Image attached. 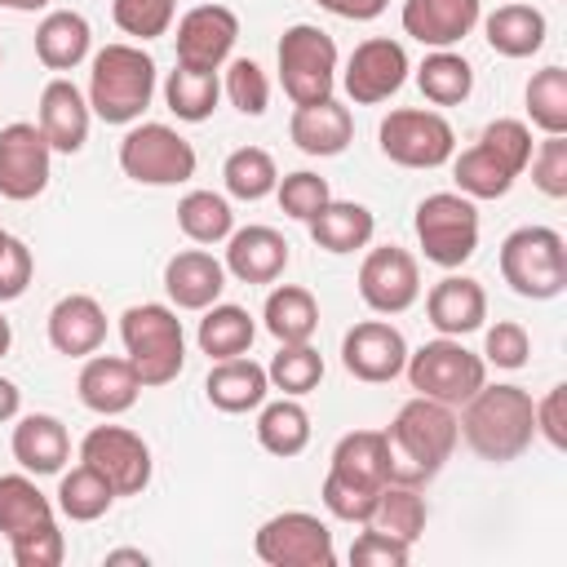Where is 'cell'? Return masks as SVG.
Instances as JSON below:
<instances>
[{
  "label": "cell",
  "mask_w": 567,
  "mask_h": 567,
  "mask_svg": "<svg viewBox=\"0 0 567 567\" xmlns=\"http://www.w3.org/2000/svg\"><path fill=\"white\" fill-rule=\"evenodd\" d=\"M456 439H461V425L452 416L447 403L439 399H408L390 430H385V443H390V483H408V487H421L430 483L447 456L456 452Z\"/></svg>",
  "instance_id": "6da1fadb"
},
{
  "label": "cell",
  "mask_w": 567,
  "mask_h": 567,
  "mask_svg": "<svg viewBox=\"0 0 567 567\" xmlns=\"http://www.w3.org/2000/svg\"><path fill=\"white\" fill-rule=\"evenodd\" d=\"M461 434L470 443L474 456L505 465L514 456H523L536 439V416H532V394L523 385H478L465 399L461 412Z\"/></svg>",
  "instance_id": "7a4b0ae2"
},
{
  "label": "cell",
  "mask_w": 567,
  "mask_h": 567,
  "mask_svg": "<svg viewBox=\"0 0 567 567\" xmlns=\"http://www.w3.org/2000/svg\"><path fill=\"white\" fill-rule=\"evenodd\" d=\"M155 97V62L142 44H106L93 53L89 111L106 124H133Z\"/></svg>",
  "instance_id": "3957f363"
},
{
  "label": "cell",
  "mask_w": 567,
  "mask_h": 567,
  "mask_svg": "<svg viewBox=\"0 0 567 567\" xmlns=\"http://www.w3.org/2000/svg\"><path fill=\"white\" fill-rule=\"evenodd\" d=\"M120 337L142 385H168L186 368V332L173 306L142 301L120 315Z\"/></svg>",
  "instance_id": "277c9868"
},
{
  "label": "cell",
  "mask_w": 567,
  "mask_h": 567,
  "mask_svg": "<svg viewBox=\"0 0 567 567\" xmlns=\"http://www.w3.org/2000/svg\"><path fill=\"white\" fill-rule=\"evenodd\" d=\"M501 275L518 297L549 301L567 288V244L549 226H518L501 244Z\"/></svg>",
  "instance_id": "5b68a950"
},
{
  "label": "cell",
  "mask_w": 567,
  "mask_h": 567,
  "mask_svg": "<svg viewBox=\"0 0 567 567\" xmlns=\"http://www.w3.org/2000/svg\"><path fill=\"white\" fill-rule=\"evenodd\" d=\"M403 372H408V381H412L416 394L439 399V403H447V408L465 403V399L487 381L483 354L465 350L461 337H434V341H425L421 350L408 354Z\"/></svg>",
  "instance_id": "8992f818"
},
{
  "label": "cell",
  "mask_w": 567,
  "mask_h": 567,
  "mask_svg": "<svg viewBox=\"0 0 567 567\" xmlns=\"http://www.w3.org/2000/svg\"><path fill=\"white\" fill-rule=\"evenodd\" d=\"M416 239L425 248V261L456 270L478 248V208L461 190H434L416 204Z\"/></svg>",
  "instance_id": "52a82bcc"
},
{
  "label": "cell",
  "mask_w": 567,
  "mask_h": 567,
  "mask_svg": "<svg viewBox=\"0 0 567 567\" xmlns=\"http://www.w3.org/2000/svg\"><path fill=\"white\" fill-rule=\"evenodd\" d=\"M195 146L168 124H133L120 142V168L137 186H177L195 177Z\"/></svg>",
  "instance_id": "ba28073f"
},
{
  "label": "cell",
  "mask_w": 567,
  "mask_h": 567,
  "mask_svg": "<svg viewBox=\"0 0 567 567\" xmlns=\"http://www.w3.org/2000/svg\"><path fill=\"white\" fill-rule=\"evenodd\" d=\"M279 80H284V93L297 106L332 97V84H337V44H332V35L310 27V22L288 27L284 40H279Z\"/></svg>",
  "instance_id": "9c48e42d"
},
{
  "label": "cell",
  "mask_w": 567,
  "mask_h": 567,
  "mask_svg": "<svg viewBox=\"0 0 567 567\" xmlns=\"http://www.w3.org/2000/svg\"><path fill=\"white\" fill-rule=\"evenodd\" d=\"M377 137H381V155L394 159V164H403V168H439L456 151L452 124L439 111H416V106L390 111L381 120V133Z\"/></svg>",
  "instance_id": "30bf717a"
},
{
  "label": "cell",
  "mask_w": 567,
  "mask_h": 567,
  "mask_svg": "<svg viewBox=\"0 0 567 567\" xmlns=\"http://www.w3.org/2000/svg\"><path fill=\"white\" fill-rule=\"evenodd\" d=\"M252 549L270 567H332L337 563L328 523L315 518V514H306V509H288V514L266 518L257 527Z\"/></svg>",
  "instance_id": "8fae6325"
},
{
  "label": "cell",
  "mask_w": 567,
  "mask_h": 567,
  "mask_svg": "<svg viewBox=\"0 0 567 567\" xmlns=\"http://www.w3.org/2000/svg\"><path fill=\"white\" fill-rule=\"evenodd\" d=\"M80 461L93 465L115 487V496H137L151 483V447L124 425H93L80 443Z\"/></svg>",
  "instance_id": "7c38bea8"
},
{
  "label": "cell",
  "mask_w": 567,
  "mask_h": 567,
  "mask_svg": "<svg viewBox=\"0 0 567 567\" xmlns=\"http://www.w3.org/2000/svg\"><path fill=\"white\" fill-rule=\"evenodd\" d=\"M53 146L40 133V124L13 120L0 128V195L4 199H35L49 186Z\"/></svg>",
  "instance_id": "4fadbf2b"
},
{
  "label": "cell",
  "mask_w": 567,
  "mask_h": 567,
  "mask_svg": "<svg viewBox=\"0 0 567 567\" xmlns=\"http://www.w3.org/2000/svg\"><path fill=\"white\" fill-rule=\"evenodd\" d=\"M359 297L368 301V310L377 315H403L416 297H421V270L416 257L399 244L372 248L359 261Z\"/></svg>",
  "instance_id": "5bb4252c"
},
{
  "label": "cell",
  "mask_w": 567,
  "mask_h": 567,
  "mask_svg": "<svg viewBox=\"0 0 567 567\" xmlns=\"http://www.w3.org/2000/svg\"><path fill=\"white\" fill-rule=\"evenodd\" d=\"M408 71H412V66H408L403 44L390 40V35H372V40H363V44L350 53L341 84H346L350 102L377 106V102H385V97H394V93L403 89Z\"/></svg>",
  "instance_id": "9a60e30c"
},
{
  "label": "cell",
  "mask_w": 567,
  "mask_h": 567,
  "mask_svg": "<svg viewBox=\"0 0 567 567\" xmlns=\"http://www.w3.org/2000/svg\"><path fill=\"white\" fill-rule=\"evenodd\" d=\"M341 363L354 381H368V385H381V381H394L408 363V341L394 323L385 319H363L354 323L346 337H341Z\"/></svg>",
  "instance_id": "2e32d148"
},
{
  "label": "cell",
  "mask_w": 567,
  "mask_h": 567,
  "mask_svg": "<svg viewBox=\"0 0 567 567\" xmlns=\"http://www.w3.org/2000/svg\"><path fill=\"white\" fill-rule=\"evenodd\" d=\"M177 66L190 71H217L235 40H239V18L226 4H195L182 22H177Z\"/></svg>",
  "instance_id": "e0dca14e"
},
{
  "label": "cell",
  "mask_w": 567,
  "mask_h": 567,
  "mask_svg": "<svg viewBox=\"0 0 567 567\" xmlns=\"http://www.w3.org/2000/svg\"><path fill=\"white\" fill-rule=\"evenodd\" d=\"M226 288V266L204 248H182L164 266V292L177 310H208Z\"/></svg>",
  "instance_id": "ac0fdd59"
},
{
  "label": "cell",
  "mask_w": 567,
  "mask_h": 567,
  "mask_svg": "<svg viewBox=\"0 0 567 567\" xmlns=\"http://www.w3.org/2000/svg\"><path fill=\"white\" fill-rule=\"evenodd\" d=\"M75 390H80V403H84L89 412H97V416H120V412H128V408L137 403L142 381H137V372H133L128 359L93 354V359H84Z\"/></svg>",
  "instance_id": "d6986e66"
},
{
  "label": "cell",
  "mask_w": 567,
  "mask_h": 567,
  "mask_svg": "<svg viewBox=\"0 0 567 567\" xmlns=\"http://www.w3.org/2000/svg\"><path fill=\"white\" fill-rule=\"evenodd\" d=\"M239 284H275L288 266V239L270 226H244L226 235V261Z\"/></svg>",
  "instance_id": "ffe728a7"
},
{
  "label": "cell",
  "mask_w": 567,
  "mask_h": 567,
  "mask_svg": "<svg viewBox=\"0 0 567 567\" xmlns=\"http://www.w3.org/2000/svg\"><path fill=\"white\" fill-rule=\"evenodd\" d=\"M89 97L71 84V80H49L40 89V133L49 137L53 151L62 155H75L84 142H89Z\"/></svg>",
  "instance_id": "44dd1931"
},
{
  "label": "cell",
  "mask_w": 567,
  "mask_h": 567,
  "mask_svg": "<svg viewBox=\"0 0 567 567\" xmlns=\"http://www.w3.org/2000/svg\"><path fill=\"white\" fill-rule=\"evenodd\" d=\"M425 315L439 328V337H465V332L483 328V319H487V292L470 275H447V279H439L430 288Z\"/></svg>",
  "instance_id": "7402d4cb"
},
{
  "label": "cell",
  "mask_w": 567,
  "mask_h": 567,
  "mask_svg": "<svg viewBox=\"0 0 567 567\" xmlns=\"http://www.w3.org/2000/svg\"><path fill=\"white\" fill-rule=\"evenodd\" d=\"M478 22V0H408L403 4V31L430 49L461 44Z\"/></svg>",
  "instance_id": "603a6c76"
},
{
  "label": "cell",
  "mask_w": 567,
  "mask_h": 567,
  "mask_svg": "<svg viewBox=\"0 0 567 567\" xmlns=\"http://www.w3.org/2000/svg\"><path fill=\"white\" fill-rule=\"evenodd\" d=\"M102 341H106V315L89 292H71L49 310V346L58 354L84 359L97 354Z\"/></svg>",
  "instance_id": "cb8c5ba5"
},
{
  "label": "cell",
  "mask_w": 567,
  "mask_h": 567,
  "mask_svg": "<svg viewBox=\"0 0 567 567\" xmlns=\"http://www.w3.org/2000/svg\"><path fill=\"white\" fill-rule=\"evenodd\" d=\"M288 137L297 142V151L306 155H341L354 137V120L350 111L337 102V97H323V102H306L292 111L288 120Z\"/></svg>",
  "instance_id": "d4e9b609"
},
{
  "label": "cell",
  "mask_w": 567,
  "mask_h": 567,
  "mask_svg": "<svg viewBox=\"0 0 567 567\" xmlns=\"http://www.w3.org/2000/svg\"><path fill=\"white\" fill-rule=\"evenodd\" d=\"M71 456V434L58 416L49 412H31L13 425V461L27 470V474H62Z\"/></svg>",
  "instance_id": "484cf974"
},
{
  "label": "cell",
  "mask_w": 567,
  "mask_h": 567,
  "mask_svg": "<svg viewBox=\"0 0 567 567\" xmlns=\"http://www.w3.org/2000/svg\"><path fill=\"white\" fill-rule=\"evenodd\" d=\"M204 390H208V403H213L217 412H252V408L266 403L270 377H266L261 363L235 354V359H217V363H213Z\"/></svg>",
  "instance_id": "4316f807"
},
{
  "label": "cell",
  "mask_w": 567,
  "mask_h": 567,
  "mask_svg": "<svg viewBox=\"0 0 567 567\" xmlns=\"http://www.w3.org/2000/svg\"><path fill=\"white\" fill-rule=\"evenodd\" d=\"M328 474L381 492V487L390 483V443H385V430H354V434H341V443L332 447Z\"/></svg>",
  "instance_id": "83f0119b"
},
{
  "label": "cell",
  "mask_w": 567,
  "mask_h": 567,
  "mask_svg": "<svg viewBox=\"0 0 567 567\" xmlns=\"http://www.w3.org/2000/svg\"><path fill=\"white\" fill-rule=\"evenodd\" d=\"M89 44H93L89 18L75 9H53L35 27V58L49 71H75L89 58Z\"/></svg>",
  "instance_id": "f1b7e54d"
},
{
  "label": "cell",
  "mask_w": 567,
  "mask_h": 567,
  "mask_svg": "<svg viewBox=\"0 0 567 567\" xmlns=\"http://www.w3.org/2000/svg\"><path fill=\"white\" fill-rule=\"evenodd\" d=\"M306 226H310V239L323 252H354V248H368L372 244L377 217L363 204H354V199H328Z\"/></svg>",
  "instance_id": "f546056e"
},
{
  "label": "cell",
  "mask_w": 567,
  "mask_h": 567,
  "mask_svg": "<svg viewBox=\"0 0 567 567\" xmlns=\"http://www.w3.org/2000/svg\"><path fill=\"white\" fill-rule=\"evenodd\" d=\"M483 31L501 58H532L545 44V13L532 4H501L496 13H487Z\"/></svg>",
  "instance_id": "4dcf8cb0"
},
{
  "label": "cell",
  "mask_w": 567,
  "mask_h": 567,
  "mask_svg": "<svg viewBox=\"0 0 567 567\" xmlns=\"http://www.w3.org/2000/svg\"><path fill=\"white\" fill-rule=\"evenodd\" d=\"M261 319H266V332H270L279 346H288V341H310L315 328H319V301L310 297V288L284 284V288H275V292L266 297Z\"/></svg>",
  "instance_id": "1f68e13d"
},
{
  "label": "cell",
  "mask_w": 567,
  "mask_h": 567,
  "mask_svg": "<svg viewBox=\"0 0 567 567\" xmlns=\"http://www.w3.org/2000/svg\"><path fill=\"white\" fill-rule=\"evenodd\" d=\"M252 337H257V323H252V315H248L244 306H217V301L204 310V319H199V332H195L199 350H204L213 363H217V359H235V354H248Z\"/></svg>",
  "instance_id": "d6a6232c"
},
{
  "label": "cell",
  "mask_w": 567,
  "mask_h": 567,
  "mask_svg": "<svg viewBox=\"0 0 567 567\" xmlns=\"http://www.w3.org/2000/svg\"><path fill=\"white\" fill-rule=\"evenodd\" d=\"M363 527L385 532V536H394L403 545H416V536L425 532V501H421V492L408 487V483H385Z\"/></svg>",
  "instance_id": "836d02e7"
},
{
  "label": "cell",
  "mask_w": 567,
  "mask_h": 567,
  "mask_svg": "<svg viewBox=\"0 0 567 567\" xmlns=\"http://www.w3.org/2000/svg\"><path fill=\"white\" fill-rule=\"evenodd\" d=\"M53 523V501L35 487L31 474H0V532L4 540L31 527Z\"/></svg>",
  "instance_id": "e575fe53"
},
{
  "label": "cell",
  "mask_w": 567,
  "mask_h": 567,
  "mask_svg": "<svg viewBox=\"0 0 567 567\" xmlns=\"http://www.w3.org/2000/svg\"><path fill=\"white\" fill-rule=\"evenodd\" d=\"M257 443L270 452V456H297L306 452L310 443V412L297 403V399H275L261 408L257 416Z\"/></svg>",
  "instance_id": "d590c367"
},
{
  "label": "cell",
  "mask_w": 567,
  "mask_h": 567,
  "mask_svg": "<svg viewBox=\"0 0 567 567\" xmlns=\"http://www.w3.org/2000/svg\"><path fill=\"white\" fill-rule=\"evenodd\" d=\"M416 84H421L425 102H434V106H456V102H465V97L474 93V66H470L461 53H452V49H434V53L416 66Z\"/></svg>",
  "instance_id": "8d00e7d4"
},
{
  "label": "cell",
  "mask_w": 567,
  "mask_h": 567,
  "mask_svg": "<svg viewBox=\"0 0 567 567\" xmlns=\"http://www.w3.org/2000/svg\"><path fill=\"white\" fill-rule=\"evenodd\" d=\"M452 177H456L461 195H470V199H501V195L514 186V177H518V173H514L496 151H487L483 142H474L470 151H461V155H456Z\"/></svg>",
  "instance_id": "74e56055"
},
{
  "label": "cell",
  "mask_w": 567,
  "mask_h": 567,
  "mask_svg": "<svg viewBox=\"0 0 567 567\" xmlns=\"http://www.w3.org/2000/svg\"><path fill=\"white\" fill-rule=\"evenodd\" d=\"M217 97H221V84H217V71H190V66H177L168 71L164 80V102L177 120L186 124H204L213 111H217Z\"/></svg>",
  "instance_id": "f35d334b"
},
{
  "label": "cell",
  "mask_w": 567,
  "mask_h": 567,
  "mask_svg": "<svg viewBox=\"0 0 567 567\" xmlns=\"http://www.w3.org/2000/svg\"><path fill=\"white\" fill-rule=\"evenodd\" d=\"M111 505H115V487H111L93 465L80 461L71 474H62V483H58V509H62L71 523H93V518H102Z\"/></svg>",
  "instance_id": "ab89813d"
},
{
  "label": "cell",
  "mask_w": 567,
  "mask_h": 567,
  "mask_svg": "<svg viewBox=\"0 0 567 567\" xmlns=\"http://www.w3.org/2000/svg\"><path fill=\"white\" fill-rule=\"evenodd\" d=\"M177 226L190 244H221L235 230V213L217 190H190L177 204Z\"/></svg>",
  "instance_id": "60d3db41"
},
{
  "label": "cell",
  "mask_w": 567,
  "mask_h": 567,
  "mask_svg": "<svg viewBox=\"0 0 567 567\" xmlns=\"http://www.w3.org/2000/svg\"><path fill=\"white\" fill-rule=\"evenodd\" d=\"M221 182H226V190H230L235 199L257 204V199H266V195L279 186V168H275L270 151H261V146H239V151L226 155Z\"/></svg>",
  "instance_id": "b9f144b4"
},
{
  "label": "cell",
  "mask_w": 567,
  "mask_h": 567,
  "mask_svg": "<svg viewBox=\"0 0 567 567\" xmlns=\"http://www.w3.org/2000/svg\"><path fill=\"white\" fill-rule=\"evenodd\" d=\"M266 377L275 390H284L288 399H301L310 394L319 381H323V354L310 346V341H288L279 346V354L266 363Z\"/></svg>",
  "instance_id": "7bdbcfd3"
},
{
  "label": "cell",
  "mask_w": 567,
  "mask_h": 567,
  "mask_svg": "<svg viewBox=\"0 0 567 567\" xmlns=\"http://www.w3.org/2000/svg\"><path fill=\"white\" fill-rule=\"evenodd\" d=\"M527 115L540 133H567V71L545 66L527 80Z\"/></svg>",
  "instance_id": "ee69618b"
},
{
  "label": "cell",
  "mask_w": 567,
  "mask_h": 567,
  "mask_svg": "<svg viewBox=\"0 0 567 567\" xmlns=\"http://www.w3.org/2000/svg\"><path fill=\"white\" fill-rule=\"evenodd\" d=\"M111 18L133 40H155L173 27V0H111Z\"/></svg>",
  "instance_id": "f6af8a7d"
},
{
  "label": "cell",
  "mask_w": 567,
  "mask_h": 567,
  "mask_svg": "<svg viewBox=\"0 0 567 567\" xmlns=\"http://www.w3.org/2000/svg\"><path fill=\"white\" fill-rule=\"evenodd\" d=\"M226 97L244 115H266V106H270V80H266V71L252 58H235L226 66Z\"/></svg>",
  "instance_id": "bcb514c9"
},
{
  "label": "cell",
  "mask_w": 567,
  "mask_h": 567,
  "mask_svg": "<svg viewBox=\"0 0 567 567\" xmlns=\"http://www.w3.org/2000/svg\"><path fill=\"white\" fill-rule=\"evenodd\" d=\"M275 195H279V208L288 213V217H297V221H310L328 199H332V190H328V182L319 177V173H288V177H279V186H275Z\"/></svg>",
  "instance_id": "7dc6e473"
},
{
  "label": "cell",
  "mask_w": 567,
  "mask_h": 567,
  "mask_svg": "<svg viewBox=\"0 0 567 567\" xmlns=\"http://www.w3.org/2000/svg\"><path fill=\"white\" fill-rule=\"evenodd\" d=\"M532 182L540 195L563 199L567 195V133H545V142L532 151Z\"/></svg>",
  "instance_id": "c3c4849f"
},
{
  "label": "cell",
  "mask_w": 567,
  "mask_h": 567,
  "mask_svg": "<svg viewBox=\"0 0 567 567\" xmlns=\"http://www.w3.org/2000/svg\"><path fill=\"white\" fill-rule=\"evenodd\" d=\"M9 549H13V563L18 567H58L62 554H66V540H62L58 523H44V527H31V532L9 536Z\"/></svg>",
  "instance_id": "681fc988"
},
{
  "label": "cell",
  "mask_w": 567,
  "mask_h": 567,
  "mask_svg": "<svg viewBox=\"0 0 567 567\" xmlns=\"http://www.w3.org/2000/svg\"><path fill=\"white\" fill-rule=\"evenodd\" d=\"M478 142H483L487 151H496L514 173H523L527 159H532V128H527L523 120H492V124L478 133Z\"/></svg>",
  "instance_id": "f907efd6"
},
{
  "label": "cell",
  "mask_w": 567,
  "mask_h": 567,
  "mask_svg": "<svg viewBox=\"0 0 567 567\" xmlns=\"http://www.w3.org/2000/svg\"><path fill=\"white\" fill-rule=\"evenodd\" d=\"M319 496H323V505H328V514H332V518H341V523H368V514H372V505H377V496H381V492H372V487H359V483H346V478L328 474Z\"/></svg>",
  "instance_id": "816d5d0a"
},
{
  "label": "cell",
  "mask_w": 567,
  "mask_h": 567,
  "mask_svg": "<svg viewBox=\"0 0 567 567\" xmlns=\"http://www.w3.org/2000/svg\"><path fill=\"white\" fill-rule=\"evenodd\" d=\"M483 354H487V363H496V368H523V363H527V354H532L527 328H523V323H514V319H501L496 328H487Z\"/></svg>",
  "instance_id": "f5cc1de1"
},
{
  "label": "cell",
  "mask_w": 567,
  "mask_h": 567,
  "mask_svg": "<svg viewBox=\"0 0 567 567\" xmlns=\"http://www.w3.org/2000/svg\"><path fill=\"white\" fill-rule=\"evenodd\" d=\"M412 558V545L385 536V532H359V540L350 545V563L354 567H408Z\"/></svg>",
  "instance_id": "db71d44e"
},
{
  "label": "cell",
  "mask_w": 567,
  "mask_h": 567,
  "mask_svg": "<svg viewBox=\"0 0 567 567\" xmlns=\"http://www.w3.org/2000/svg\"><path fill=\"white\" fill-rule=\"evenodd\" d=\"M31 270H35L31 248H27L22 239L4 235V244H0V301L22 297V292H27V284H31Z\"/></svg>",
  "instance_id": "11a10c76"
},
{
  "label": "cell",
  "mask_w": 567,
  "mask_h": 567,
  "mask_svg": "<svg viewBox=\"0 0 567 567\" xmlns=\"http://www.w3.org/2000/svg\"><path fill=\"white\" fill-rule=\"evenodd\" d=\"M536 434H545L549 447H567V385H554L540 403H532Z\"/></svg>",
  "instance_id": "9f6ffc18"
},
{
  "label": "cell",
  "mask_w": 567,
  "mask_h": 567,
  "mask_svg": "<svg viewBox=\"0 0 567 567\" xmlns=\"http://www.w3.org/2000/svg\"><path fill=\"white\" fill-rule=\"evenodd\" d=\"M328 13H337V18H350V22H372V18H381L385 13V4L390 0H319Z\"/></svg>",
  "instance_id": "6f0895ef"
},
{
  "label": "cell",
  "mask_w": 567,
  "mask_h": 567,
  "mask_svg": "<svg viewBox=\"0 0 567 567\" xmlns=\"http://www.w3.org/2000/svg\"><path fill=\"white\" fill-rule=\"evenodd\" d=\"M18 408H22V390L9 377H0V421H13Z\"/></svg>",
  "instance_id": "680465c9"
},
{
  "label": "cell",
  "mask_w": 567,
  "mask_h": 567,
  "mask_svg": "<svg viewBox=\"0 0 567 567\" xmlns=\"http://www.w3.org/2000/svg\"><path fill=\"white\" fill-rule=\"evenodd\" d=\"M106 563H146V554L142 549H111Z\"/></svg>",
  "instance_id": "91938a15"
},
{
  "label": "cell",
  "mask_w": 567,
  "mask_h": 567,
  "mask_svg": "<svg viewBox=\"0 0 567 567\" xmlns=\"http://www.w3.org/2000/svg\"><path fill=\"white\" fill-rule=\"evenodd\" d=\"M9 9H18V13H35V9H44L49 0H4Z\"/></svg>",
  "instance_id": "94428289"
},
{
  "label": "cell",
  "mask_w": 567,
  "mask_h": 567,
  "mask_svg": "<svg viewBox=\"0 0 567 567\" xmlns=\"http://www.w3.org/2000/svg\"><path fill=\"white\" fill-rule=\"evenodd\" d=\"M9 346H13V328H9V319L0 315V359L9 354Z\"/></svg>",
  "instance_id": "6125c7cd"
},
{
  "label": "cell",
  "mask_w": 567,
  "mask_h": 567,
  "mask_svg": "<svg viewBox=\"0 0 567 567\" xmlns=\"http://www.w3.org/2000/svg\"><path fill=\"white\" fill-rule=\"evenodd\" d=\"M0 244H4V226H0Z\"/></svg>",
  "instance_id": "be15d7a7"
},
{
  "label": "cell",
  "mask_w": 567,
  "mask_h": 567,
  "mask_svg": "<svg viewBox=\"0 0 567 567\" xmlns=\"http://www.w3.org/2000/svg\"><path fill=\"white\" fill-rule=\"evenodd\" d=\"M0 58H4V49H0Z\"/></svg>",
  "instance_id": "e7e4bbea"
},
{
  "label": "cell",
  "mask_w": 567,
  "mask_h": 567,
  "mask_svg": "<svg viewBox=\"0 0 567 567\" xmlns=\"http://www.w3.org/2000/svg\"><path fill=\"white\" fill-rule=\"evenodd\" d=\"M0 4H4V0H0Z\"/></svg>",
  "instance_id": "03108f58"
}]
</instances>
